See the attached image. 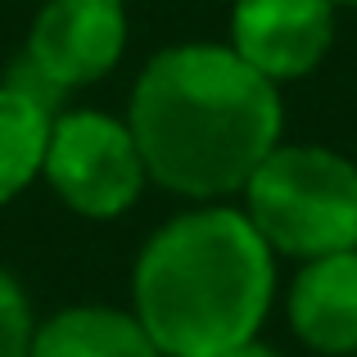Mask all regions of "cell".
Instances as JSON below:
<instances>
[{
    "label": "cell",
    "mask_w": 357,
    "mask_h": 357,
    "mask_svg": "<svg viewBox=\"0 0 357 357\" xmlns=\"http://www.w3.org/2000/svg\"><path fill=\"white\" fill-rule=\"evenodd\" d=\"M127 127L154 185L195 204H227L280 145L285 105L276 82L227 41H181L140 68Z\"/></svg>",
    "instance_id": "cell-1"
},
{
    "label": "cell",
    "mask_w": 357,
    "mask_h": 357,
    "mask_svg": "<svg viewBox=\"0 0 357 357\" xmlns=\"http://www.w3.org/2000/svg\"><path fill=\"white\" fill-rule=\"evenodd\" d=\"M276 298V253L236 204L167 218L131 267V312L163 357H222L258 340Z\"/></svg>",
    "instance_id": "cell-2"
},
{
    "label": "cell",
    "mask_w": 357,
    "mask_h": 357,
    "mask_svg": "<svg viewBox=\"0 0 357 357\" xmlns=\"http://www.w3.org/2000/svg\"><path fill=\"white\" fill-rule=\"evenodd\" d=\"M244 218L276 258H326L357 249V163L331 145L280 140L244 181Z\"/></svg>",
    "instance_id": "cell-3"
},
{
    "label": "cell",
    "mask_w": 357,
    "mask_h": 357,
    "mask_svg": "<svg viewBox=\"0 0 357 357\" xmlns=\"http://www.w3.org/2000/svg\"><path fill=\"white\" fill-rule=\"evenodd\" d=\"M45 185L68 213L91 222L122 218L145 195L149 172L127 118L105 109H59L41 163Z\"/></svg>",
    "instance_id": "cell-4"
},
{
    "label": "cell",
    "mask_w": 357,
    "mask_h": 357,
    "mask_svg": "<svg viewBox=\"0 0 357 357\" xmlns=\"http://www.w3.org/2000/svg\"><path fill=\"white\" fill-rule=\"evenodd\" d=\"M127 50L122 0H45L36 9L18 59L59 96L96 86Z\"/></svg>",
    "instance_id": "cell-5"
},
{
    "label": "cell",
    "mask_w": 357,
    "mask_h": 357,
    "mask_svg": "<svg viewBox=\"0 0 357 357\" xmlns=\"http://www.w3.org/2000/svg\"><path fill=\"white\" fill-rule=\"evenodd\" d=\"M331 0H236L227 45L267 82L285 86L321 68L335 45Z\"/></svg>",
    "instance_id": "cell-6"
},
{
    "label": "cell",
    "mask_w": 357,
    "mask_h": 357,
    "mask_svg": "<svg viewBox=\"0 0 357 357\" xmlns=\"http://www.w3.org/2000/svg\"><path fill=\"white\" fill-rule=\"evenodd\" d=\"M289 331L321 357L357 353V249L298 262L285 294Z\"/></svg>",
    "instance_id": "cell-7"
},
{
    "label": "cell",
    "mask_w": 357,
    "mask_h": 357,
    "mask_svg": "<svg viewBox=\"0 0 357 357\" xmlns=\"http://www.w3.org/2000/svg\"><path fill=\"white\" fill-rule=\"evenodd\" d=\"M27 357H163L136 312L105 303H77L59 307L32 331Z\"/></svg>",
    "instance_id": "cell-8"
},
{
    "label": "cell",
    "mask_w": 357,
    "mask_h": 357,
    "mask_svg": "<svg viewBox=\"0 0 357 357\" xmlns=\"http://www.w3.org/2000/svg\"><path fill=\"white\" fill-rule=\"evenodd\" d=\"M54 114L23 96L18 86L0 82V208L14 204L41 176L45 145H50Z\"/></svg>",
    "instance_id": "cell-9"
},
{
    "label": "cell",
    "mask_w": 357,
    "mask_h": 357,
    "mask_svg": "<svg viewBox=\"0 0 357 357\" xmlns=\"http://www.w3.org/2000/svg\"><path fill=\"white\" fill-rule=\"evenodd\" d=\"M32 331H36V317L23 285H18L14 271L0 267V357H27Z\"/></svg>",
    "instance_id": "cell-10"
},
{
    "label": "cell",
    "mask_w": 357,
    "mask_h": 357,
    "mask_svg": "<svg viewBox=\"0 0 357 357\" xmlns=\"http://www.w3.org/2000/svg\"><path fill=\"white\" fill-rule=\"evenodd\" d=\"M222 357H285V353H276L271 344H262V340H249V344H240V349H231Z\"/></svg>",
    "instance_id": "cell-11"
},
{
    "label": "cell",
    "mask_w": 357,
    "mask_h": 357,
    "mask_svg": "<svg viewBox=\"0 0 357 357\" xmlns=\"http://www.w3.org/2000/svg\"><path fill=\"white\" fill-rule=\"evenodd\" d=\"M335 9H357V0H331Z\"/></svg>",
    "instance_id": "cell-12"
},
{
    "label": "cell",
    "mask_w": 357,
    "mask_h": 357,
    "mask_svg": "<svg viewBox=\"0 0 357 357\" xmlns=\"http://www.w3.org/2000/svg\"><path fill=\"white\" fill-rule=\"evenodd\" d=\"M122 5H127V0H122Z\"/></svg>",
    "instance_id": "cell-13"
},
{
    "label": "cell",
    "mask_w": 357,
    "mask_h": 357,
    "mask_svg": "<svg viewBox=\"0 0 357 357\" xmlns=\"http://www.w3.org/2000/svg\"><path fill=\"white\" fill-rule=\"evenodd\" d=\"M353 357H357V353H353Z\"/></svg>",
    "instance_id": "cell-14"
}]
</instances>
